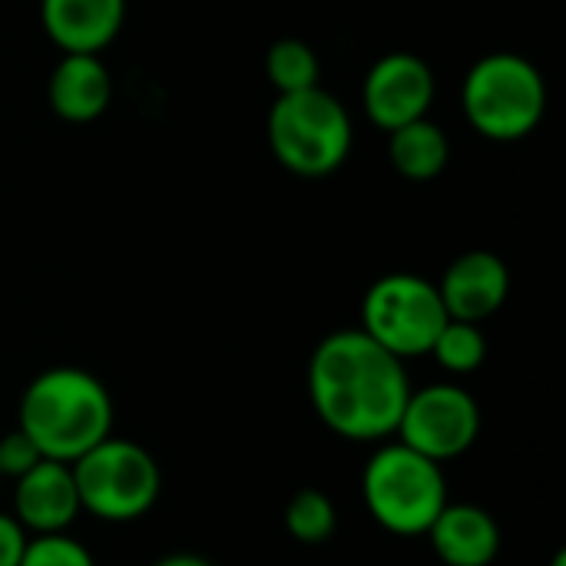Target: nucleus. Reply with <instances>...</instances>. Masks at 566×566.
<instances>
[{
  "mask_svg": "<svg viewBox=\"0 0 566 566\" xmlns=\"http://www.w3.org/2000/svg\"><path fill=\"white\" fill-rule=\"evenodd\" d=\"M468 123L494 143H517L531 136L547 113V80L521 53L481 56L461 86Z\"/></svg>",
  "mask_w": 566,
  "mask_h": 566,
  "instance_id": "obj_4",
  "label": "nucleus"
},
{
  "mask_svg": "<svg viewBox=\"0 0 566 566\" xmlns=\"http://www.w3.org/2000/svg\"><path fill=\"white\" fill-rule=\"evenodd\" d=\"M83 514L103 524H133L146 517L163 491L156 458L129 438H103L73 464Z\"/></svg>",
  "mask_w": 566,
  "mask_h": 566,
  "instance_id": "obj_6",
  "label": "nucleus"
},
{
  "mask_svg": "<svg viewBox=\"0 0 566 566\" xmlns=\"http://www.w3.org/2000/svg\"><path fill=\"white\" fill-rule=\"evenodd\" d=\"M265 133L272 156L305 179H318L345 166L355 143L348 109L322 86L282 93L269 109Z\"/></svg>",
  "mask_w": 566,
  "mask_h": 566,
  "instance_id": "obj_5",
  "label": "nucleus"
},
{
  "mask_svg": "<svg viewBox=\"0 0 566 566\" xmlns=\"http://www.w3.org/2000/svg\"><path fill=\"white\" fill-rule=\"evenodd\" d=\"M388 159L398 169V176H405V179H415V182L438 179L451 159L448 133L438 123H431L428 116L405 123L388 133Z\"/></svg>",
  "mask_w": 566,
  "mask_h": 566,
  "instance_id": "obj_15",
  "label": "nucleus"
},
{
  "mask_svg": "<svg viewBox=\"0 0 566 566\" xmlns=\"http://www.w3.org/2000/svg\"><path fill=\"white\" fill-rule=\"evenodd\" d=\"M361 497L371 521L388 534L424 537L448 504V481L438 461L388 441L365 464Z\"/></svg>",
  "mask_w": 566,
  "mask_h": 566,
  "instance_id": "obj_3",
  "label": "nucleus"
},
{
  "mask_svg": "<svg viewBox=\"0 0 566 566\" xmlns=\"http://www.w3.org/2000/svg\"><path fill=\"white\" fill-rule=\"evenodd\" d=\"M481 434V408L461 385L411 388L395 438L411 451L444 464L474 448Z\"/></svg>",
  "mask_w": 566,
  "mask_h": 566,
  "instance_id": "obj_8",
  "label": "nucleus"
},
{
  "mask_svg": "<svg viewBox=\"0 0 566 566\" xmlns=\"http://www.w3.org/2000/svg\"><path fill=\"white\" fill-rule=\"evenodd\" d=\"M113 395L86 368H46L20 395L17 428L36 444L40 458L50 461L73 464L113 434Z\"/></svg>",
  "mask_w": 566,
  "mask_h": 566,
  "instance_id": "obj_2",
  "label": "nucleus"
},
{
  "mask_svg": "<svg viewBox=\"0 0 566 566\" xmlns=\"http://www.w3.org/2000/svg\"><path fill=\"white\" fill-rule=\"evenodd\" d=\"M20 566H96L86 544L63 534H36L27 541Z\"/></svg>",
  "mask_w": 566,
  "mask_h": 566,
  "instance_id": "obj_19",
  "label": "nucleus"
},
{
  "mask_svg": "<svg viewBox=\"0 0 566 566\" xmlns=\"http://www.w3.org/2000/svg\"><path fill=\"white\" fill-rule=\"evenodd\" d=\"M36 461H43V458H40L36 444H33L20 428L0 434V478H13V481H17V478L27 474Z\"/></svg>",
  "mask_w": 566,
  "mask_h": 566,
  "instance_id": "obj_20",
  "label": "nucleus"
},
{
  "mask_svg": "<svg viewBox=\"0 0 566 566\" xmlns=\"http://www.w3.org/2000/svg\"><path fill=\"white\" fill-rule=\"evenodd\" d=\"M434 93L438 80L431 63L418 53L395 50L375 60V66L368 70L361 86V106L378 129L391 133L405 123L428 116V109L434 106Z\"/></svg>",
  "mask_w": 566,
  "mask_h": 566,
  "instance_id": "obj_9",
  "label": "nucleus"
},
{
  "mask_svg": "<svg viewBox=\"0 0 566 566\" xmlns=\"http://www.w3.org/2000/svg\"><path fill=\"white\" fill-rule=\"evenodd\" d=\"M153 566H216L212 560L199 557V554H169V557H159Z\"/></svg>",
  "mask_w": 566,
  "mask_h": 566,
  "instance_id": "obj_22",
  "label": "nucleus"
},
{
  "mask_svg": "<svg viewBox=\"0 0 566 566\" xmlns=\"http://www.w3.org/2000/svg\"><path fill=\"white\" fill-rule=\"evenodd\" d=\"M27 541L30 534L23 531V524L13 514L0 511V566H20Z\"/></svg>",
  "mask_w": 566,
  "mask_h": 566,
  "instance_id": "obj_21",
  "label": "nucleus"
},
{
  "mask_svg": "<svg viewBox=\"0 0 566 566\" xmlns=\"http://www.w3.org/2000/svg\"><path fill=\"white\" fill-rule=\"evenodd\" d=\"M83 514L73 468L63 461H36L13 484V517L23 524L30 537L36 534H63Z\"/></svg>",
  "mask_w": 566,
  "mask_h": 566,
  "instance_id": "obj_11",
  "label": "nucleus"
},
{
  "mask_svg": "<svg viewBox=\"0 0 566 566\" xmlns=\"http://www.w3.org/2000/svg\"><path fill=\"white\" fill-rule=\"evenodd\" d=\"M265 76L272 90H279V96L298 93V90L322 86V63H318V53L305 40L282 36L265 50Z\"/></svg>",
  "mask_w": 566,
  "mask_h": 566,
  "instance_id": "obj_16",
  "label": "nucleus"
},
{
  "mask_svg": "<svg viewBox=\"0 0 566 566\" xmlns=\"http://www.w3.org/2000/svg\"><path fill=\"white\" fill-rule=\"evenodd\" d=\"M335 527H338V511L325 491L302 488L292 494L285 507V531L295 544H305V547L328 544L335 537Z\"/></svg>",
  "mask_w": 566,
  "mask_h": 566,
  "instance_id": "obj_17",
  "label": "nucleus"
},
{
  "mask_svg": "<svg viewBox=\"0 0 566 566\" xmlns=\"http://www.w3.org/2000/svg\"><path fill=\"white\" fill-rule=\"evenodd\" d=\"M444 322L438 285L415 272L381 275L361 298V332L401 361L431 355Z\"/></svg>",
  "mask_w": 566,
  "mask_h": 566,
  "instance_id": "obj_7",
  "label": "nucleus"
},
{
  "mask_svg": "<svg viewBox=\"0 0 566 566\" xmlns=\"http://www.w3.org/2000/svg\"><path fill=\"white\" fill-rule=\"evenodd\" d=\"M434 361L451 375H471L488 361V335L478 322L448 318L431 345Z\"/></svg>",
  "mask_w": 566,
  "mask_h": 566,
  "instance_id": "obj_18",
  "label": "nucleus"
},
{
  "mask_svg": "<svg viewBox=\"0 0 566 566\" xmlns=\"http://www.w3.org/2000/svg\"><path fill=\"white\" fill-rule=\"evenodd\" d=\"M551 566H566V554H564V551H557V554H554V560H551Z\"/></svg>",
  "mask_w": 566,
  "mask_h": 566,
  "instance_id": "obj_23",
  "label": "nucleus"
},
{
  "mask_svg": "<svg viewBox=\"0 0 566 566\" xmlns=\"http://www.w3.org/2000/svg\"><path fill=\"white\" fill-rule=\"evenodd\" d=\"M0 481H3V478H0Z\"/></svg>",
  "mask_w": 566,
  "mask_h": 566,
  "instance_id": "obj_24",
  "label": "nucleus"
},
{
  "mask_svg": "<svg viewBox=\"0 0 566 566\" xmlns=\"http://www.w3.org/2000/svg\"><path fill=\"white\" fill-rule=\"evenodd\" d=\"M50 109L66 123H93L113 103V76L99 53H63L46 83Z\"/></svg>",
  "mask_w": 566,
  "mask_h": 566,
  "instance_id": "obj_13",
  "label": "nucleus"
},
{
  "mask_svg": "<svg viewBox=\"0 0 566 566\" xmlns=\"http://www.w3.org/2000/svg\"><path fill=\"white\" fill-rule=\"evenodd\" d=\"M40 20L63 53H99L116 40L126 0H40Z\"/></svg>",
  "mask_w": 566,
  "mask_h": 566,
  "instance_id": "obj_12",
  "label": "nucleus"
},
{
  "mask_svg": "<svg viewBox=\"0 0 566 566\" xmlns=\"http://www.w3.org/2000/svg\"><path fill=\"white\" fill-rule=\"evenodd\" d=\"M411 395L408 368L361 328H342L308 358V398L318 421L345 441L395 438Z\"/></svg>",
  "mask_w": 566,
  "mask_h": 566,
  "instance_id": "obj_1",
  "label": "nucleus"
},
{
  "mask_svg": "<svg viewBox=\"0 0 566 566\" xmlns=\"http://www.w3.org/2000/svg\"><path fill=\"white\" fill-rule=\"evenodd\" d=\"M438 292H441L448 318L481 325L504 308L511 295V269L501 255L488 249H474V252L458 255L444 269Z\"/></svg>",
  "mask_w": 566,
  "mask_h": 566,
  "instance_id": "obj_10",
  "label": "nucleus"
},
{
  "mask_svg": "<svg viewBox=\"0 0 566 566\" xmlns=\"http://www.w3.org/2000/svg\"><path fill=\"white\" fill-rule=\"evenodd\" d=\"M424 537L444 566H491L501 554V527L478 504L448 501Z\"/></svg>",
  "mask_w": 566,
  "mask_h": 566,
  "instance_id": "obj_14",
  "label": "nucleus"
}]
</instances>
